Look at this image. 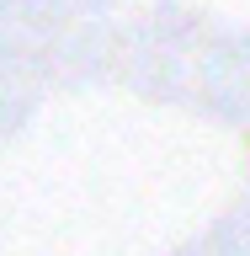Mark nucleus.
<instances>
[{"label":"nucleus","mask_w":250,"mask_h":256,"mask_svg":"<svg viewBox=\"0 0 250 256\" xmlns=\"http://www.w3.org/2000/svg\"><path fill=\"white\" fill-rule=\"evenodd\" d=\"M245 166H250V155H245Z\"/></svg>","instance_id":"obj_1"}]
</instances>
